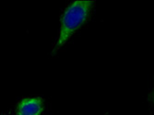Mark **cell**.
I'll return each instance as SVG.
<instances>
[{
  "mask_svg": "<svg viewBox=\"0 0 154 115\" xmlns=\"http://www.w3.org/2000/svg\"><path fill=\"white\" fill-rule=\"evenodd\" d=\"M94 3L91 0H78L66 8L62 15L58 37L53 47V54L65 45L86 23L91 17Z\"/></svg>",
  "mask_w": 154,
  "mask_h": 115,
  "instance_id": "1",
  "label": "cell"
},
{
  "mask_svg": "<svg viewBox=\"0 0 154 115\" xmlns=\"http://www.w3.org/2000/svg\"><path fill=\"white\" fill-rule=\"evenodd\" d=\"M43 108L44 101L41 98H25L18 105V110L20 115H40Z\"/></svg>",
  "mask_w": 154,
  "mask_h": 115,
  "instance_id": "2",
  "label": "cell"
},
{
  "mask_svg": "<svg viewBox=\"0 0 154 115\" xmlns=\"http://www.w3.org/2000/svg\"><path fill=\"white\" fill-rule=\"evenodd\" d=\"M148 100H149V104L151 112H153L154 111V78H153L151 87H150V89L149 92V99Z\"/></svg>",
  "mask_w": 154,
  "mask_h": 115,
  "instance_id": "3",
  "label": "cell"
}]
</instances>
